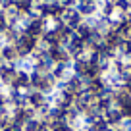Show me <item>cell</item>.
<instances>
[{
    "label": "cell",
    "mask_w": 131,
    "mask_h": 131,
    "mask_svg": "<svg viewBox=\"0 0 131 131\" xmlns=\"http://www.w3.org/2000/svg\"><path fill=\"white\" fill-rule=\"evenodd\" d=\"M35 46H37V39L31 37V35H27V33H21L19 39L16 41V48H17V54H19V58H27L33 54V50H35Z\"/></svg>",
    "instance_id": "1"
},
{
    "label": "cell",
    "mask_w": 131,
    "mask_h": 131,
    "mask_svg": "<svg viewBox=\"0 0 131 131\" xmlns=\"http://www.w3.org/2000/svg\"><path fill=\"white\" fill-rule=\"evenodd\" d=\"M60 21L66 25V27H70L71 31H75V29L83 23V16L75 8H64L62 14H60Z\"/></svg>",
    "instance_id": "2"
},
{
    "label": "cell",
    "mask_w": 131,
    "mask_h": 131,
    "mask_svg": "<svg viewBox=\"0 0 131 131\" xmlns=\"http://www.w3.org/2000/svg\"><path fill=\"white\" fill-rule=\"evenodd\" d=\"M8 89H17V91H25V93L31 91L33 87H31V77H29V73L27 71H17L14 81H12V85H10Z\"/></svg>",
    "instance_id": "3"
},
{
    "label": "cell",
    "mask_w": 131,
    "mask_h": 131,
    "mask_svg": "<svg viewBox=\"0 0 131 131\" xmlns=\"http://www.w3.org/2000/svg\"><path fill=\"white\" fill-rule=\"evenodd\" d=\"M27 102H29V108L37 110L42 104L48 102V96L45 93H41V91H37V89H31V91H27Z\"/></svg>",
    "instance_id": "4"
},
{
    "label": "cell",
    "mask_w": 131,
    "mask_h": 131,
    "mask_svg": "<svg viewBox=\"0 0 131 131\" xmlns=\"http://www.w3.org/2000/svg\"><path fill=\"white\" fill-rule=\"evenodd\" d=\"M16 73H17V70L14 68V64H6V62H4V64L0 66V83H2V87L8 89V87L12 85Z\"/></svg>",
    "instance_id": "5"
},
{
    "label": "cell",
    "mask_w": 131,
    "mask_h": 131,
    "mask_svg": "<svg viewBox=\"0 0 131 131\" xmlns=\"http://www.w3.org/2000/svg\"><path fill=\"white\" fill-rule=\"evenodd\" d=\"M123 112L119 110L118 106H112V108H108L106 112H104V119L108 122V125L110 127H119L122 125V122H123Z\"/></svg>",
    "instance_id": "6"
},
{
    "label": "cell",
    "mask_w": 131,
    "mask_h": 131,
    "mask_svg": "<svg viewBox=\"0 0 131 131\" xmlns=\"http://www.w3.org/2000/svg\"><path fill=\"white\" fill-rule=\"evenodd\" d=\"M75 10H77L83 17H91V16H96V14H98L96 2H93V0H77Z\"/></svg>",
    "instance_id": "7"
},
{
    "label": "cell",
    "mask_w": 131,
    "mask_h": 131,
    "mask_svg": "<svg viewBox=\"0 0 131 131\" xmlns=\"http://www.w3.org/2000/svg\"><path fill=\"white\" fill-rule=\"evenodd\" d=\"M0 52H2V58H4L6 64H14L16 60H19V54H17L16 45H4L0 48Z\"/></svg>",
    "instance_id": "8"
},
{
    "label": "cell",
    "mask_w": 131,
    "mask_h": 131,
    "mask_svg": "<svg viewBox=\"0 0 131 131\" xmlns=\"http://www.w3.org/2000/svg\"><path fill=\"white\" fill-rule=\"evenodd\" d=\"M45 125H46V123L42 122V119L31 118V119H27V122L23 123V127H21V129H23V131H41Z\"/></svg>",
    "instance_id": "9"
},
{
    "label": "cell",
    "mask_w": 131,
    "mask_h": 131,
    "mask_svg": "<svg viewBox=\"0 0 131 131\" xmlns=\"http://www.w3.org/2000/svg\"><path fill=\"white\" fill-rule=\"evenodd\" d=\"M87 131H108L110 129V125H108V122L104 119V116L100 119H96V122H93L91 125H85Z\"/></svg>",
    "instance_id": "10"
},
{
    "label": "cell",
    "mask_w": 131,
    "mask_h": 131,
    "mask_svg": "<svg viewBox=\"0 0 131 131\" xmlns=\"http://www.w3.org/2000/svg\"><path fill=\"white\" fill-rule=\"evenodd\" d=\"M50 131H75L71 125H68L66 122H56L50 125Z\"/></svg>",
    "instance_id": "11"
}]
</instances>
